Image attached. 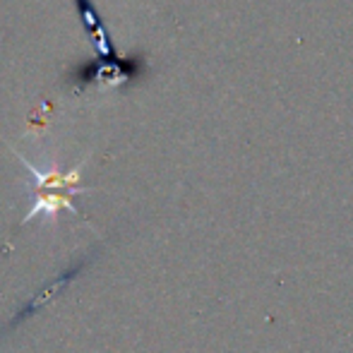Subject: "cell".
Here are the masks:
<instances>
[{
    "label": "cell",
    "mask_w": 353,
    "mask_h": 353,
    "mask_svg": "<svg viewBox=\"0 0 353 353\" xmlns=\"http://www.w3.org/2000/svg\"><path fill=\"white\" fill-rule=\"evenodd\" d=\"M24 166L32 171L34 181H37V188L39 190H61V188H70V190H79V188H72L74 183L79 181V171H82V163H79L74 171L70 173H56V171H39V168H34L29 161H24Z\"/></svg>",
    "instance_id": "obj_1"
},
{
    "label": "cell",
    "mask_w": 353,
    "mask_h": 353,
    "mask_svg": "<svg viewBox=\"0 0 353 353\" xmlns=\"http://www.w3.org/2000/svg\"><path fill=\"white\" fill-rule=\"evenodd\" d=\"M61 210H68V212L77 214V212H74V207H72L70 195H63V192H41V195L34 200V205H32V210H29V214L24 216V223L32 221V219L39 216V214L56 216V214L61 212Z\"/></svg>",
    "instance_id": "obj_2"
}]
</instances>
